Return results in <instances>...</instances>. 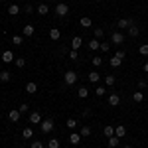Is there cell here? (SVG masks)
<instances>
[{
  "label": "cell",
  "mask_w": 148,
  "mask_h": 148,
  "mask_svg": "<svg viewBox=\"0 0 148 148\" xmlns=\"http://www.w3.org/2000/svg\"><path fill=\"white\" fill-rule=\"evenodd\" d=\"M119 142H121V138H119V136H111V138H109V148H116V146H119Z\"/></svg>",
  "instance_id": "27"
},
{
  "label": "cell",
  "mask_w": 148,
  "mask_h": 148,
  "mask_svg": "<svg viewBox=\"0 0 148 148\" xmlns=\"http://www.w3.org/2000/svg\"><path fill=\"white\" fill-rule=\"evenodd\" d=\"M53 12H56V16H59V18H63V16H67L69 12V6L65 4V2H59L56 8H53Z\"/></svg>",
  "instance_id": "2"
},
{
  "label": "cell",
  "mask_w": 148,
  "mask_h": 148,
  "mask_svg": "<svg viewBox=\"0 0 148 148\" xmlns=\"http://www.w3.org/2000/svg\"><path fill=\"white\" fill-rule=\"evenodd\" d=\"M22 136L24 138H32V136H34V130H32L30 126H26V128L22 130Z\"/></svg>",
  "instance_id": "31"
},
{
  "label": "cell",
  "mask_w": 148,
  "mask_h": 148,
  "mask_svg": "<svg viewBox=\"0 0 148 148\" xmlns=\"http://www.w3.org/2000/svg\"><path fill=\"white\" fill-rule=\"evenodd\" d=\"M32 148H44V142L42 140H34L32 142Z\"/></svg>",
  "instance_id": "42"
},
{
  "label": "cell",
  "mask_w": 148,
  "mask_h": 148,
  "mask_svg": "<svg viewBox=\"0 0 148 148\" xmlns=\"http://www.w3.org/2000/svg\"><path fill=\"white\" fill-rule=\"evenodd\" d=\"M146 85H148V83H146L144 79H142V81H138V89H146Z\"/></svg>",
  "instance_id": "44"
},
{
  "label": "cell",
  "mask_w": 148,
  "mask_h": 148,
  "mask_svg": "<svg viewBox=\"0 0 148 148\" xmlns=\"http://www.w3.org/2000/svg\"><path fill=\"white\" fill-rule=\"evenodd\" d=\"M87 77H89V81H91V83H99V81H101V73H99V71H91Z\"/></svg>",
  "instance_id": "16"
},
{
  "label": "cell",
  "mask_w": 148,
  "mask_h": 148,
  "mask_svg": "<svg viewBox=\"0 0 148 148\" xmlns=\"http://www.w3.org/2000/svg\"><path fill=\"white\" fill-rule=\"evenodd\" d=\"M128 26H130V20H126V18H121V20L116 22V28H126V30H128Z\"/></svg>",
  "instance_id": "26"
},
{
  "label": "cell",
  "mask_w": 148,
  "mask_h": 148,
  "mask_svg": "<svg viewBox=\"0 0 148 148\" xmlns=\"http://www.w3.org/2000/svg\"><path fill=\"white\" fill-rule=\"evenodd\" d=\"M14 63H16V67L22 69L24 65H26V59H24V57H16V59H14Z\"/></svg>",
  "instance_id": "34"
},
{
  "label": "cell",
  "mask_w": 148,
  "mask_h": 148,
  "mask_svg": "<svg viewBox=\"0 0 148 148\" xmlns=\"http://www.w3.org/2000/svg\"><path fill=\"white\" fill-rule=\"evenodd\" d=\"M81 46H83V38H81V36H75V38L71 40V49H79Z\"/></svg>",
  "instance_id": "9"
},
{
  "label": "cell",
  "mask_w": 148,
  "mask_h": 148,
  "mask_svg": "<svg viewBox=\"0 0 148 148\" xmlns=\"http://www.w3.org/2000/svg\"><path fill=\"white\" fill-rule=\"evenodd\" d=\"M81 134L79 132H71V134H69V142H71V144H73V146H77V144H79L81 142Z\"/></svg>",
  "instance_id": "10"
},
{
  "label": "cell",
  "mask_w": 148,
  "mask_h": 148,
  "mask_svg": "<svg viewBox=\"0 0 148 148\" xmlns=\"http://www.w3.org/2000/svg\"><path fill=\"white\" fill-rule=\"evenodd\" d=\"M93 34H95V38H97V40H101L105 32H103V28H95V32H93Z\"/></svg>",
  "instance_id": "39"
},
{
  "label": "cell",
  "mask_w": 148,
  "mask_h": 148,
  "mask_svg": "<svg viewBox=\"0 0 148 148\" xmlns=\"http://www.w3.org/2000/svg\"><path fill=\"white\" fill-rule=\"evenodd\" d=\"M138 34H140V30H138V26H134V24L130 22V26H128V36H130V38H136Z\"/></svg>",
  "instance_id": "15"
},
{
  "label": "cell",
  "mask_w": 148,
  "mask_h": 148,
  "mask_svg": "<svg viewBox=\"0 0 148 148\" xmlns=\"http://www.w3.org/2000/svg\"><path fill=\"white\" fill-rule=\"evenodd\" d=\"M77 95H79L81 99H87V97H89V89H87V87H79V89H77Z\"/></svg>",
  "instance_id": "25"
},
{
  "label": "cell",
  "mask_w": 148,
  "mask_h": 148,
  "mask_svg": "<svg viewBox=\"0 0 148 148\" xmlns=\"http://www.w3.org/2000/svg\"><path fill=\"white\" fill-rule=\"evenodd\" d=\"M79 24H81V26H83V28H91V18H87V16H83V18H81V20H79Z\"/></svg>",
  "instance_id": "28"
},
{
  "label": "cell",
  "mask_w": 148,
  "mask_h": 148,
  "mask_svg": "<svg viewBox=\"0 0 148 148\" xmlns=\"http://www.w3.org/2000/svg\"><path fill=\"white\" fill-rule=\"evenodd\" d=\"M49 40H53V42H59V40H61L59 28H51V30H49Z\"/></svg>",
  "instance_id": "7"
},
{
  "label": "cell",
  "mask_w": 148,
  "mask_h": 148,
  "mask_svg": "<svg viewBox=\"0 0 148 148\" xmlns=\"http://www.w3.org/2000/svg\"><path fill=\"white\" fill-rule=\"evenodd\" d=\"M109 63H111V67H119V65L123 63V59H119L116 56H113V57H111V61H109Z\"/></svg>",
  "instance_id": "32"
},
{
  "label": "cell",
  "mask_w": 148,
  "mask_h": 148,
  "mask_svg": "<svg viewBox=\"0 0 148 148\" xmlns=\"http://www.w3.org/2000/svg\"><path fill=\"white\" fill-rule=\"evenodd\" d=\"M20 116H22V113H20L18 109H14V111H10V113H8V119H10L12 123H18V121H20Z\"/></svg>",
  "instance_id": "12"
},
{
  "label": "cell",
  "mask_w": 148,
  "mask_h": 148,
  "mask_svg": "<svg viewBox=\"0 0 148 148\" xmlns=\"http://www.w3.org/2000/svg\"><path fill=\"white\" fill-rule=\"evenodd\" d=\"M95 95H97V97H103V95H107V87H103V85L95 87Z\"/></svg>",
  "instance_id": "30"
},
{
  "label": "cell",
  "mask_w": 148,
  "mask_h": 148,
  "mask_svg": "<svg viewBox=\"0 0 148 148\" xmlns=\"http://www.w3.org/2000/svg\"><path fill=\"white\" fill-rule=\"evenodd\" d=\"M67 128L69 130H75L77 128V121L75 119H67Z\"/></svg>",
  "instance_id": "33"
},
{
  "label": "cell",
  "mask_w": 148,
  "mask_h": 148,
  "mask_svg": "<svg viewBox=\"0 0 148 148\" xmlns=\"http://www.w3.org/2000/svg\"><path fill=\"white\" fill-rule=\"evenodd\" d=\"M36 91H38V83H36V81H30V83H26V93L34 95Z\"/></svg>",
  "instance_id": "14"
},
{
  "label": "cell",
  "mask_w": 148,
  "mask_h": 148,
  "mask_svg": "<svg viewBox=\"0 0 148 148\" xmlns=\"http://www.w3.org/2000/svg\"><path fill=\"white\" fill-rule=\"evenodd\" d=\"M114 83H116V77L114 75H105V85L107 87H113Z\"/></svg>",
  "instance_id": "22"
},
{
  "label": "cell",
  "mask_w": 148,
  "mask_h": 148,
  "mask_svg": "<svg viewBox=\"0 0 148 148\" xmlns=\"http://www.w3.org/2000/svg\"><path fill=\"white\" fill-rule=\"evenodd\" d=\"M109 105H111V107H119V105H121V97H119L116 93H111V95H109Z\"/></svg>",
  "instance_id": "8"
},
{
  "label": "cell",
  "mask_w": 148,
  "mask_h": 148,
  "mask_svg": "<svg viewBox=\"0 0 148 148\" xmlns=\"http://www.w3.org/2000/svg\"><path fill=\"white\" fill-rule=\"evenodd\" d=\"M32 12H34V6L32 4H26L24 6V14H32Z\"/></svg>",
  "instance_id": "40"
},
{
  "label": "cell",
  "mask_w": 148,
  "mask_h": 148,
  "mask_svg": "<svg viewBox=\"0 0 148 148\" xmlns=\"http://www.w3.org/2000/svg\"><path fill=\"white\" fill-rule=\"evenodd\" d=\"M123 148H132V146H130V144H126V146H123Z\"/></svg>",
  "instance_id": "47"
},
{
  "label": "cell",
  "mask_w": 148,
  "mask_h": 148,
  "mask_svg": "<svg viewBox=\"0 0 148 148\" xmlns=\"http://www.w3.org/2000/svg\"><path fill=\"white\" fill-rule=\"evenodd\" d=\"M59 146H61V144H59L57 138H49V140H47V148H59Z\"/></svg>",
  "instance_id": "29"
},
{
  "label": "cell",
  "mask_w": 148,
  "mask_h": 148,
  "mask_svg": "<svg viewBox=\"0 0 148 148\" xmlns=\"http://www.w3.org/2000/svg\"><path fill=\"white\" fill-rule=\"evenodd\" d=\"M20 6H18V4H10V6H8V14H10V16H18V14H20Z\"/></svg>",
  "instance_id": "17"
},
{
  "label": "cell",
  "mask_w": 148,
  "mask_h": 148,
  "mask_svg": "<svg viewBox=\"0 0 148 148\" xmlns=\"http://www.w3.org/2000/svg\"><path fill=\"white\" fill-rule=\"evenodd\" d=\"M28 109H30V107H28V105H26V103H22V105H20V107H18V111H20V113H28Z\"/></svg>",
  "instance_id": "41"
},
{
  "label": "cell",
  "mask_w": 148,
  "mask_h": 148,
  "mask_svg": "<svg viewBox=\"0 0 148 148\" xmlns=\"http://www.w3.org/2000/svg\"><path fill=\"white\" fill-rule=\"evenodd\" d=\"M12 44H14V46H22V36H12Z\"/></svg>",
  "instance_id": "35"
},
{
  "label": "cell",
  "mask_w": 148,
  "mask_h": 148,
  "mask_svg": "<svg viewBox=\"0 0 148 148\" xmlns=\"http://www.w3.org/2000/svg\"><path fill=\"white\" fill-rule=\"evenodd\" d=\"M103 134L107 138H111V136H114V126H111V125H107L105 128H103Z\"/></svg>",
  "instance_id": "19"
},
{
  "label": "cell",
  "mask_w": 148,
  "mask_h": 148,
  "mask_svg": "<svg viewBox=\"0 0 148 148\" xmlns=\"http://www.w3.org/2000/svg\"><path fill=\"white\" fill-rule=\"evenodd\" d=\"M34 26H32V24H26V26H24L22 28V36H26V38H32V36H34Z\"/></svg>",
  "instance_id": "5"
},
{
  "label": "cell",
  "mask_w": 148,
  "mask_h": 148,
  "mask_svg": "<svg viewBox=\"0 0 148 148\" xmlns=\"http://www.w3.org/2000/svg\"><path fill=\"white\" fill-rule=\"evenodd\" d=\"M125 134H126V126H123V125L114 126V136H119V138H125Z\"/></svg>",
  "instance_id": "13"
},
{
  "label": "cell",
  "mask_w": 148,
  "mask_h": 148,
  "mask_svg": "<svg viewBox=\"0 0 148 148\" xmlns=\"http://www.w3.org/2000/svg\"><path fill=\"white\" fill-rule=\"evenodd\" d=\"M114 56L119 57V59H125V51H123V49H119V51H116V53H114Z\"/></svg>",
  "instance_id": "45"
},
{
  "label": "cell",
  "mask_w": 148,
  "mask_h": 148,
  "mask_svg": "<svg viewBox=\"0 0 148 148\" xmlns=\"http://www.w3.org/2000/svg\"><path fill=\"white\" fill-rule=\"evenodd\" d=\"M109 49H111V44H103V42H101V51H105V53H107Z\"/></svg>",
  "instance_id": "43"
},
{
  "label": "cell",
  "mask_w": 148,
  "mask_h": 148,
  "mask_svg": "<svg viewBox=\"0 0 148 148\" xmlns=\"http://www.w3.org/2000/svg\"><path fill=\"white\" fill-rule=\"evenodd\" d=\"M28 121L32 123V125H40L44 119H42V114L40 113H30V116H28Z\"/></svg>",
  "instance_id": "6"
},
{
  "label": "cell",
  "mask_w": 148,
  "mask_h": 148,
  "mask_svg": "<svg viewBox=\"0 0 148 148\" xmlns=\"http://www.w3.org/2000/svg\"><path fill=\"white\" fill-rule=\"evenodd\" d=\"M53 125H56V123H53V119H46V121H42V123H40L42 132H44V134H49V132L53 130Z\"/></svg>",
  "instance_id": "1"
},
{
  "label": "cell",
  "mask_w": 148,
  "mask_h": 148,
  "mask_svg": "<svg viewBox=\"0 0 148 148\" xmlns=\"http://www.w3.org/2000/svg\"><path fill=\"white\" fill-rule=\"evenodd\" d=\"M132 101H134V103H142V101H144V93L134 91V93H132Z\"/></svg>",
  "instance_id": "23"
},
{
  "label": "cell",
  "mask_w": 148,
  "mask_h": 148,
  "mask_svg": "<svg viewBox=\"0 0 148 148\" xmlns=\"http://www.w3.org/2000/svg\"><path fill=\"white\" fill-rule=\"evenodd\" d=\"M144 73H148V61L144 63Z\"/></svg>",
  "instance_id": "46"
},
{
  "label": "cell",
  "mask_w": 148,
  "mask_h": 148,
  "mask_svg": "<svg viewBox=\"0 0 148 148\" xmlns=\"http://www.w3.org/2000/svg\"><path fill=\"white\" fill-rule=\"evenodd\" d=\"M138 51H140V56H148V44H142L138 47Z\"/></svg>",
  "instance_id": "37"
},
{
  "label": "cell",
  "mask_w": 148,
  "mask_h": 148,
  "mask_svg": "<svg viewBox=\"0 0 148 148\" xmlns=\"http://www.w3.org/2000/svg\"><path fill=\"white\" fill-rule=\"evenodd\" d=\"M123 42H125V36L121 34V32H113V36H111V44H116V46H119V44H123Z\"/></svg>",
  "instance_id": "4"
},
{
  "label": "cell",
  "mask_w": 148,
  "mask_h": 148,
  "mask_svg": "<svg viewBox=\"0 0 148 148\" xmlns=\"http://www.w3.org/2000/svg\"><path fill=\"white\" fill-rule=\"evenodd\" d=\"M77 57H79L77 49H71V51H69V59H71V61H77Z\"/></svg>",
  "instance_id": "38"
},
{
  "label": "cell",
  "mask_w": 148,
  "mask_h": 148,
  "mask_svg": "<svg viewBox=\"0 0 148 148\" xmlns=\"http://www.w3.org/2000/svg\"><path fill=\"white\" fill-rule=\"evenodd\" d=\"M63 81H65V85H75V81H77V73L75 71H67L65 75H63Z\"/></svg>",
  "instance_id": "3"
},
{
  "label": "cell",
  "mask_w": 148,
  "mask_h": 148,
  "mask_svg": "<svg viewBox=\"0 0 148 148\" xmlns=\"http://www.w3.org/2000/svg\"><path fill=\"white\" fill-rule=\"evenodd\" d=\"M38 14H40V16L49 14V6H47V4H40V6H38Z\"/></svg>",
  "instance_id": "21"
},
{
  "label": "cell",
  "mask_w": 148,
  "mask_h": 148,
  "mask_svg": "<svg viewBox=\"0 0 148 148\" xmlns=\"http://www.w3.org/2000/svg\"><path fill=\"white\" fill-rule=\"evenodd\" d=\"M79 134H81V136H83V138H87V136H91V126H87V125H83V126H81V128H79Z\"/></svg>",
  "instance_id": "18"
},
{
  "label": "cell",
  "mask_w": 148,
  "mask_h": 148,
  "mask_svg": "<svg viewBox=\"0 0 148 148\" xmlns=\"http://www.w3.org/2000/svg\"><path fill=\"white\" fill-rule=\"evenodd\" d=\"M10 77H12L10 71H0V81H2V83H8V81H10Z\"/></svg>",
  "instance_id": "24"
},
{
  "label": "cell",
  "mask_w": 148,
  "mask_h": 148,
  "mask_svg": "<svg viewBox=\"0 0 148 148\" xmlns=\"http://www.w3.org/2000/svg\"><path fill=\"white\" fill-rule=\"evenodd\" d=\"M14 59H16V57H14V53H12L10 49H6V51L2 53V61H4V63H12Z\"/></svg>",
  "instance_id": "11"
},
{
  "label": "cell",
  "mask_w": 148,
  "mask_h": 148,
  "mask_svg": "<svg viewBox=\"0 0 148 148\" xmlns=\"http://www.w3.org/2000/svg\"><path fill=\"white\" fill-rule=\"evenodd\" d=\"M89 49H93V51H97V49H101V42H99L97 38H93L91 42H89Z\"/></svg>",
  "instance_id": "20"
},
{
  "label": "cell",
  "mask_w": 148,
  "mask_h": 148,
  "mask_svg": "<svg viewBox=\"0 0 148 148\" xmlns=\"http://www.w3.org/2000/svg\"><path fill=\"white\" fill-rule=\"evenodd\" d=\"M91 63H93V65H95V67H101L103 59H101V57H99V56H95V57H93V59H91Z\"/></svg>",
  "instance_id": "36"
}]
</instances>
